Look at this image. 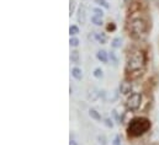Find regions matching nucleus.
<instances>
[{"instance_id":"ddd939ff","label":"nucleus","mask_w":159,"mask_h":145,"mask_svg":"<svg viewBox=\"0 0 159 145\" xmlns=\"http://www.w3.org/2000/svg\"><path fill=\"white\" fill-rule=\"evenodd\" d=\"M78 33H79V27H78L77 25H72V26L69 27V35H70V37L75 36V35H78Z\"/></svg>"},{"instance_id":"dca6fc26","label":"nucleus","mask_w":159,"mask_h":145,"mask_svg":"<svg viewBox=\"0 0 159 145\" xmlns=\"http://www.w3.org/2000/svg\"><path fill=\"white\" fill-rule=\"evenodd\" d=\"M69 44H70L72 47H78V46H79V39L75 38V37H70V39H69Z\"/></svg>"},{"instance_id":"4468645a","label":"nucleus","mask_w":159,"mask_h":145,"mask_svg":"<svg viewBox=\"0 0 159 145\" xmlns=\"http://www.w3.org/2000/svg\"><path fill=\"white\" fill-rule=\"evenodd\" d=\"M111 46H112L114 48H121V46H122V39H121V38H114Z\"/></svg>"},{"instance_id":"412c9836","label":"nucleus","mask_w":159,"mask_h":145,"mask_svg":"<svg viewBox=\"0 0 159 145\" xmlns=\"http://www.w3.org/2000/svg\"><path fill=\"white\" fill-rule=\"evenodd\" d=\"M106 29H107V31H115V30H116V25H115L114 22H110Z\"/></svg>"},{"instance_id":"5701e85b","label":"nucleus","mask_w":159,"mask_h":145,"mask_svg":"<svg viewBox=\"0 0 159 145\" xmlns=\"http://www.w3.org/2000/svg\"><path fill=\"white\" fill-rule=\"evenodd\" d=\"M114 145H121V142H120V137L116 135L115 139H114Z\"/></svg>"},{"instance_id":"20e7f679","label":"nucleus","mask_w":159,"mask_h":145,"mask_svg":"<svg viewBox=\"0 0 159 145\" xmlns=\"http://www.w3.org/2000/svg\"><path fill=\"white\" fill-rule=\"evenodd\" d=\"M141 102H142V96L141 94L138 92H133L129 95V97L127 99V102H126V106L129 111H137L141 106Z\"/></svg>"},{"instance_id":"9d476101","label":"nucleus","mask_w":159,"mask_h":145,"mask_svg":"<svg viewBox=\"0 0 159 145\" xmlns=\"http://www.w3.org/2000/svg\"><path fill=\"white\" fill-rule=\"evenodd\" d=\"M89 116L93 118V119H95V121H98V122H101V116H100V113L96 111V109H89Z\"/></svg>"},{"instance_id":"6ab92c4d","label":"nucleus","mask_w":159,"mask_h":145,"mask_svg":"<svg viewBox=\"0 0 159 145\" xmlns=\"http://www.w3.org/2000/svg\"><path fill=\"white\" fill-rule=\"evenodd\" d=\"M93 12H94L96 16H100V17L104 16V11H102L101 9H99V7H94V9H93Z\"/></svg>"},{"instance_id":"1a4fd4ad","label":"nucleus","mask_w":159,"mask_h":145,"mask_svg":"<svg viewBox=\"0 0 159 145\" xmlns=\"http://www.w3.org/2000/svg\"><path fill=\"white\" fill-rule=\"evenodd\" d=\"M72 76L75 79V80H81L83 79V72H81V69L79 68H73L72 69Z\"/></svg>"},{"instance_id":"a211bd4d","label":"nucleus","mask_w":159,"mask_h":145,"mask_svg":"<svg viewBox=\"0 0 159 145\" xmlns=\"http://www.w3.org/2000/svg\"><path fill=\"white\" fill-rule=\"evenodd\" d=\"M95 2H96L98 5L105 7V9H109V7H110V6H109V2H107L106 0H95Z\"/></svg>"},{"instance_id":"7ed1b4c3","label":"nucleus","mask_w":159,"mask_h":145,"mask_svg":"<svg viewBox=\"0 0 159 145\" xmlns=\"http://www.w3.org/2000/svg\"><path fill=\"white\" fill-rule=\"evenodd\" d=\"M128 29H129L131 35L134 37V38H142V37L146 36L147 24L141 17H133L129 21V24H128Z\"/></svg>"},{"instance_id":"b1692460","label":"nucleus","mask_w":159,"mask_h":145,"mask_svg":"<svg viewBox=\"0 0 159 145\" xmlns=\"http://www.w3.org/2000/svg\"><path fill=\"white\" fill-rule=\"evenodd\" d=\"M112 114H114V117L116 118V121L119 122V123H121V118L119 117V114H117V112L116 111H112Z\"/></svg>"},{"instance_id":"39448f33","label":"nucleus","mask_w":159,"mask_h":145,"mask_svg":"<svg viewBox=\"0 0 159 145\" xmlns=\"http://www.w3.org/2000/svg\"><path fill=\"white\" fill-rule=\"evenodd\" d=\"M131 90H132V84H131L129 81L125 80V81L121 82V85H120V92H121V94L127 95V94L131 92Z\"/></svg>"},{"instance_id":"6e6552de","label":"nucleus","mask_w":159,"mask_h":145,"mask_svg":"<svg viewBox=\"0 0 159 145\" xmlns=\"http://www.w3.org/2000/svg\"><path fill=\"white\" fill-rule=\"evenodd\" d=\"M95 39L98 41V43H100V44H105V43H106V41H107V37H106L105 33L96 32V33H95Z\"/></svg>"},{"instance_id":"423d86ee","label":"nucleus","mask_w":159,"mask_h":145,"mask_svg":"<svg viewBox=\"0 0 159 145\" xmlns=\"http://www.w3.org/2000/svg\"><path fill=\"white\" fill-rule=\"evenodd\" d=\"M96 58H98L101 63H105V64H106V63L109 62V53H106L105 51L101 49V51H99V52L96 53Z\"/></svg>"},{"instance_id":"f8f14e48","label":"nucleus","mask_w":159,"mask_h":145,"mask_svg":"<svg viewBox=\"0 0 159 145\" xmlns=\"http://www.w3.org/2000/svg\"><path fill=\"white\" fill-rule=\"evenodd\" d=\"M91 22H93L94 25H96V26H101V25H102V17L94 15V16H91Z\"/></svg>"},{"instance_id":"aec40b11","label":"nucleus","mask_w":159,"mask_h":145,"mask_svg":"<svg viewBox=\"0 0 159 145\" xmlns=\"http://www.w3.org/2000/svg\"><path fill=\"white\" fill-rule=\"evenodd\" d=\"M105 124H106V127H109V128H112V127H114V123H112V119H111V118H105Z\"/></svg>"},{"instance_id":"393cba45","label":"nucleus","mask_w":159,"mask_h":145,"mask_svg":"<svg viewBox=\"0 0 159 145\" xmlns=\"http://www.w3.org/2000/svg\"><path fill=\"white\" fill-rule=\"evenodd\" d=\"M69 145H78V144H77V142H74V140H70V142H69Z\"/></svg>"},{"instance_id":"f257e3e1","label":"nucleus","mask_w":159,"mask_h":145,"mask_svg":"<svg viewBox=\"0 0 159 145\" xmlns=\"http://www.w3.org/2000/svg\"><path fill=\"white\" fill-rule=\"evenodd\" d=\"M146 65V54L142 51H133L128 54L126 62V72L128 74L133 72H142Z\"/></svg>"},{"instance_id":"2eb2a0df","label":"nucleus","mask_w":159,"mask_h":145,"mask_svg":"<svg viewBox=\"0 0 159 145\" xmlns=\"http://www.w3.org/2000/svg\"><path fill=\"white\" fill-rule=\"evenodd\" d=\"M70 60H72L73 63H78V62H79V53H78L77 51L72 52V54H70Z\"/></svg>"},{"instance_id":"0eeeda50","label":"nucleus","mask_w":159,"mask_h":145,"mask_svg":"<svg viewBox=\"0 0 159 145\" xmlns=\"http://www.w3.org/2000/svg\"><path fill=\"white\" fill-rule=\"evenodd\" d=\"M78 20H79L80 24H84L85 22V6L84 5H80L79 10H78Z\"/></svg>"},{"instance_id":"a878e982","label":"nucleus","mask_w":159,"mask_h":145,"mask_svg":"<svg viewBox=\"0 0 159 145\" xmlns=\"http://www.w3.org/2000/svg\"><path fill=\"white\" fill-rule=\"evenodd\" d=\"M123 2H125V5H128L131 2V0H123Z\"/></svg>"},{"instance_id":"f3484780","label":"nucleus","mask_w":159,"mask_h":145,"mask_svg":"<svg viewBox=\"0 0 159 145\" xmlns=\"http://www.w3.org/2000/svg\"><path fill=\"white\" fill-rule=\"evenodd\" d=\"M94 76L98 77V79H101V77L104 76V72H102L100 68H96V69L94 70Z\"/></svg>"},{"instance_id":"9b49d317","label":"nucleus","mask_w":159,"mask_h":145,"mask_svg":"<svg viewBox=\"0 0 159 145\" xmlns=\"http://www.w3.org/2000/svg\"><path fill=\"white\" fill-rule=\"evenodd\" d=\"M109 59H110V62H111L115 67H117V64H119V58H117V55H116L115 52L109 53Z\"/></svg>"},{"instance_id":"4be33fe9","label":"nucleus","mask_w":159,"mask_h":145,"mask_svg":"<svg viewBox=\"0 0 159 145\" xmlns=\"http://www.w3.org/2000/svg\"><path fill=\"white\" fill-rule=\"evenodd\" d=\"M98 139H99V143H100L101 145L106 144V140H105V137H104V135H99Z\"/></svg>"},{"instance_id":"f03ea898","label":"nucleus","mask_w":159,"mask_h":145,"mask_svg":"<svg viewBox=\"0 0 159 145\" xmlns=\"http://www.w3.org/2000/svg\"><path fill=\"white\" fill-rule=\"evenodd\" d=\"M149 128H151V122L147 118L138 117V118H133L132 121H129L127 132H128V135L131 137H141L142 134L148 132Z\"/></svg>"}]
</instances>
